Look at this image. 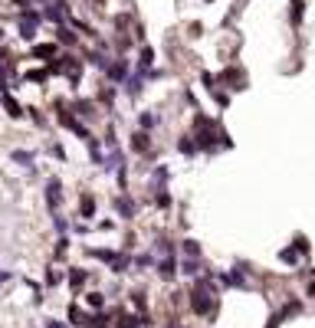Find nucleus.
<instances>
[{
  "label": "nucleus",
  "instance_id": "dca6fc26",
  "mask_svg": "<svg viewBox=\"0 0 315 328\" xmlns=\"http://www.w3.org/2000/svg\"><path fill=\"white\" fill-rule=\"evenodd\" d=\"M132 302L138 305V309H142V305H145V292H135V296H132Z\"/></svg>",
  "mask_w": 315,
  "mask_h": 328
},
{
  "label": "nucleus",
  "instance_id": "4468645a",
  "mask_svg": "<svg viewBox=\"0 0 315 328\" xmlns=\"http://www.w3.org/2000/svg\"><path fill=\"white\" fill-rule=\"evenodd\" d=\"M184 273H187V276L197 273V263H194V259H187V263H184Z\"/></svg>",
  "mask_w": 315,
  "mask_h": 328
},
{
  "label": "nucleus",
  "instance_id": "0eeeda50",
  "mask_svg": "<svg viewBox=\"0 0 315 328\" xmlns=\"http://www.w3.org/2000/svg\"><path fill=\"white\" fill-rule=\"evenodd\" d=\"M125 72H128V66H125V63H115V66L109 69V76L115 79V82H122V79H125Z\"/></svg>",
  "mask_w": 315,
  "mask_h": 328
},
{
  "label": "nucleus",
  "instance_id": "f03ea898",
  "mask_svg": "<svg viewBox=\"0 0 315 328\" xmlns=\"http://www.w3.org/2000/svg\"><path fill=\"white\" fill-rule=\"evenodd\" d=\"M190 305H194V312H197V315L210 312V299H207L204 289H194V299H190Z\"/></svg>",
  "mask_w": 315,
  "mask_h": 328
},
{
  "label": "nucleus",
  "instance_id": "f8f14e48",
  "mask_svg": "<svg viewBox=\"0 0 315 328\" xmlns=\"http://www.w3.org/2000/svg\"><path fill=\"white\" fill-rule=\"evenodd\" d=\"M69 282H72V286H82V282H86V273H82V269H76V273L69 276Z\"/></svg>",
  "mask_w": 315,
  "mask_h": 328
},
{
  "label": "nucleus",
  "instance_id": "39448f33",
  "mask_svg": "<svg viewBox=\"0 0 315 328\" xmlns=\"http://www.w3.org/2000/svg\"><path fill=\"white\" fill-rule=\"evenodd\" d=\"M158 273L164 276V279H171V276L177 273V266H174V259H161V263H158Z\"/></svg>",
  "mask_w": 315,
  "mask_h": 328
},
{
  "label": "nucleus",
  "instance_id": "f257e3e1",
  "mask_svg": "<svg viewBox=\"0 0 315 328\" xmlns=\"http://www.w3.org/2000/svg\"><path fill=\"white\" fill-rule=\"evenodd\" d=\"M46 203H49V210H59V203H63V184L56 177L46 184Z\"/></svg>",
  "mask_w": 315,
  "mask_h": 328
},
{
  "label": "nucleus",
  "instance_id": "f3484780",
  "mask_svg": "<svg viewBox=\"0 0 315 328\" xmlns=\"http://www.w3.org/2000/svg\"><path fill=\"white\" fill-rule=\"evenodd\" d=\"M89 305H92V309H99V305H102V296H95V292H92V296H89Z\"/></svg>",
  "mask_w": 315,
  "mask_h": 328
},
{
  "label": "nucleus",
  "instance_id": "aec40b11",
  "mask_svg": "<svg viewBox=\"0 0 315 328\" xmlns=\"http://www.w3.org/2000/svg\"><path fill=\"white\" fill-rule=\"evenodd\" d=\"M10 279V273H0V282H7Z\"/></svg>",
  "mask_w": 315,
  "mask_h": 328
},
{
  "label": "nucleus",
  "instance_id": "ddd939ff",
  "mask_svg": "<svg viewBox=\"0 0 315 328\" xmlns=\"http://www.w3.org/2000/svg\"><path fill=\"white\" fill-rule=\"evenodd\" d=\"M181 151H184V155H194V151H197V148H194V141L184 138V141H181Z\"/></svg>",
  "mask_w": 315,
  "mask_h": 328
},
{
  "label": "nucleus",
  "instance_id": "6e6552de",
  "mask_svg": "<svg viewBox=\"0 0 315 328\" xmlns=\"http://www.w3.org/2000/svg\"><path fill=\"white\" fill-rule=\"evenodd\" d=\"M3 105H7V112H10L13 118H20V115H23V109H20V102H13V99H3Z\"/></svg>",
  "mask_w": 315,
  "mask_h": 328
},
{
  "label": "nucleus",
  "instance_id": "423d86ee",
  "mask_svg": "<svg viewBox=\"0 0 315 328\" xmlns=\"http://www.w3.org/2000/svg\"><path fill=\"white\" fill-rule=\"evenodd\" d=\"M79 210H82V217H89V220H92L95 217V200H92V197H82V203H79Z\"/></svg>",
  "mask_w": 315,
  "mask_h": 328
},
{
  "label": "nucleus",
  "instance_id": "a211bd4d",
  "mask_svg": "<svg viewBox=\"0 0 315 328\" xmlns=\"http://www.w3.org/2000/svg\"><path fill=\"white\" fill-rule=\"evenodd\" d=\"M36 56H53V46H36Z\"/></svg>",
  "mask_w": 315,
  "mask_h": 328
},
{
  "label": "nucleus",
  "instance_id": "9b49d317",
  "mask_svg": "<svg viewBox=\"0 0 315 328\" xmlns=\"http://www.w3.org/2000/svg\"><path fill=\"white\" fill-rule=\"evenodd\" d=\"M76 112H79V115H86V118H89V115H92L95 109L89 105V102H76Z\"/></svg>",
  "mask_w": 315,
  "mask_h": 328
},
{
  "label": "nucleus",
  "instance_id": "7ed1b4c3",
  "mask_svg": "<svg viewBox=\"0 0 315 328\" xmlns=\"http://www.w3.org/2000/svg\"><path fill=\"white\" fill-rule=\"evenodd\" d=\"M115 213H118V217H132V213H135V203L132 200H128V197H115Z\"/></svg>",
  "mask_w": 315,
  "mask_h": 328
},
{
  "label": "nucleus",
  "instance_id": "2eb2a0df",
  "mask_svg": "<svg viewBox=\"0 0 315 328\" xmlns=\"http://www.w3.org/2000/svg\"><path fill=\"white\" fill-rule=\"evenodd\" d=\"M151 125H155V115H148V112H145V115H142V128H151Z\"/></svg>",
  "mask_w": 315,
  "mask_h": 328
},
{
  "label": "nucleus",
  "instance_id": "6ab92c4d",
  "mask_svg": "<svg viewBox=\"0 0 315 328\" xmlns=\"http://www.w3.org/2000/svg\"><path fill=\"white\" fill-rule=\"evenodd\" d=\"M89 328H105V319H102V315H99V319H92V325H89Z\"/></svg>",
  "mask_w": 315,
  "mask_h": 328
},
{
  "label": "nucleus",
  "instance_id": "20e7f679",
  "mask_svg": "<svg viewBox=\"0 0 315 328\" xmlns=\"http://www.w3.org/2000/svg\"><path fill=\"white\" fill-rule=\"evenodd\" d=\"M132 148L138 151V155H142V151H148V148H151V138H148V132H138V135H135V138H132Z\"/></svg>",
  "mask_w": 315,
  "mask_h": 328
},
{
  "label": "nucleus",
  "instance_id": "9d476101",
  "mask_svg": "<svg viewBox=\"0 0 315 328\" xmlns=\"http://www.w3.org/2000/svg\"><path fill=\"white\" fill-rule=\"evenodd\" d=\"M13 161L16 164H30L33 161V151H13Z\"/></svg>",
  "mask_w": 315,
  "mask_h": 328
},
{
  "label": "nucleus",
  "instance_id": "1a4fd4ad",
  "mask_svg": "<svg viewBox=\"0 0 315 328\" xmlns=\"http://www.w3.org/2000/svg\"><path fill=\"white\" fill-rule=\"evenodd\" d=\"M184 253H187V256H200V246H197V240H184Z\"/></svg>",
  "mask_w": 315,
  "mask_h": 328
}]
</instances>
